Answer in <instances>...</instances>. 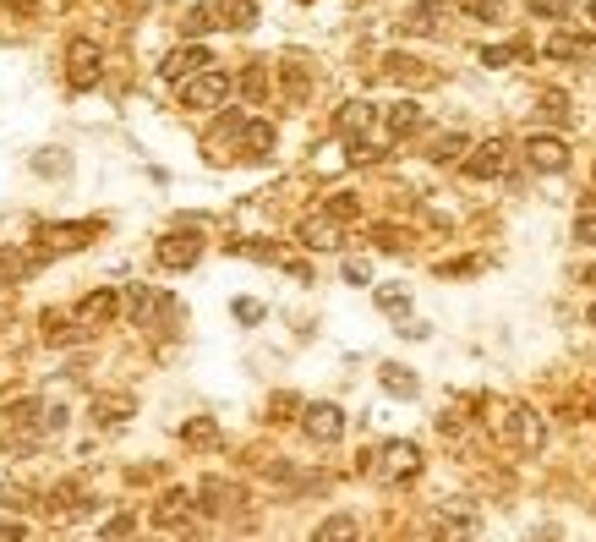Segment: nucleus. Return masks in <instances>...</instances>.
I'll use <instances>...</instances> for the list:
<instances>
[{
	"mask_svg": "<svg viewBox=\"0 0 596 542\" xmlns=\"http://www.w3.org/2000/svg\"><path fill=\"white\" fill-rule=\"evenodd\" d=\"M44 340H50V345H77V340H88V329H83V324H66V318H50V313H44Z\"/></svg>",
	"mask_w": 596,
	"mask_h": 542,
	"instance_id": "aec40b11",
	"label": "nucleus"
},
{
	"mask_svg": "<svg viewBox=\"0 0 596 542\" xmlns=\"http://www.w3.org/2000/svg\"><path fill=\"white\" fill-rule=\"evenodd\" d=\"M591 324H596V307H591Z\"/></svg>",
	"mask_w": 596,
	"mask_h": 542,
	"instance_id": "09e8293b",
	"label": "nucleus"
},
{
	"mask_svg": "<svg viewBox=\"0 0 596 542\" xmlns=\"http://www.w3.org/2000/svg\"><path fill=\"white\" fill-rule=\"evenodd\" d=\"M99 72H104L99 44H93V39H72V44H66V83H72V88H93V83H99Z\"/></svg>",
	"mask_w": 596,
	"mask_h": 542,
	"instance_id": "39448f33",
	"label": "nucleus"
},
{
	"mask_svg": "<svg viewBox=\"0 0 596 542\" xmlns=\"http://www.w3.org/2000/svg\"><path fill=\"white\" fill-rule=\"evenodd\" d=\"M93 417H99L104 428H121V422L132 417V400H126V395H99V400H93Z\"/></svg>",
	"mask_w": 596,
	"mask_h": 542,
	"instance_id": "a211bd4d",
	"label": "nucleus"
},
{
	"mask_svg": "<svg viewBox=\"0 0 596 542\" xmlns=\"http://www.w3.org/2000/svg\"><path fill=\"white\" fill-rule=\"evenodd\" d=\"M542 110H547V121H569V99L558 94V88H547V94H542Z\"/></svg>",
	"mask_w": 596,
	"mask_h": 542,
	"instance_id": "72a5a7b5",
	"label": "nucleus"
},
{
	"mask_svg": "<svg viewBox=\"0 0 596 542\" xmlns=\"http://www.w3.org/2000/svg\"><path fill=\"white\" fill-rule=\"evenodd\" d=\"M225 94H230V77L214 72V66L181 83V105L186 110H214V105H225Z\"/></svg>",
	"mask_w": 596,
	"mask_h": 542,
	"instance_id": "7ed1b4c3",
	"label": "nucleus"
},
{
	"mask_svg": "<svg viewBox=\"0 0 596 542\" xmlns=\"http://www.w3.org/2000/svg\"><path fill=\"white\" fill-rule=\"evenodd\" d=\"M504 159H509L504 137H487V143H476L471 154H465V176H471V181H493V176H504Z\"/></svg>",
	"mask_w": 596,
	"mask_h": 542,
	"instance_id": "6e6552de",
	"label": "nucleus"
},
{
	"mask_svg": "<svg viewBox=\"0 0 596 542\" xmlns=\"http://www.w3.org/2000/svg\"><path fill=\"white\" fill-rule=\"evenodd\" d=\"M547 55H553V61H591L596 39L591 33H553V39H547Z\"/></svg>",
	"mask_w": 596,
	"mask_h": 542,
	"instance_id": "2eb2a0df",
	"label": "nucleus"
},
{
	"mask_svg": "<svg viewBox=\"0 0 596 542\" xmlns=\"http://www.w3.org/2000/svg\"><path fill=\"white\" fill-rule=\"evenodd\" d=\"M591 22H596V0H591Z\"/></svg>",
	"mask_w": 596,
	"mask_h": 542,
	"instance_id": "de8ad7c7",
	"label": "nucleus"
},
{
	"mask_svg": "<svg viewBox=\"0 0 596 542\" xmlns=\"http://www.w3.org/2000/svg\"><path fill=\"white\" fill-rule=\"evenodd\" d=\"M586 285H596V269H586Z\"/></svg>",
	"mask_w": 596,
	"mask_h": 542,
	"instance_id": "49530a36",
	"label": "nucleus"
},
{
	"mask_svg": "<svg viewBox=\"0 0 596 542\" xmlns=\"http://www.w3.org/2000/svg\"><path fill=\"white\" fill-rule=\"evenodd\" d=\"M525 159H531V170H542V176H558V170H569V143L564 137H547V132H531L525 137Z\"/></svg>",
	"mask_w": 596,
	"mask_h": 542,
	"instance_id": "423d86ee",
	"label": "nucleus"
},
{
	"mask_svg": "<svg viewBox=\"0 0 596 542\" xmlns=\"http://www.w3.org/2000/svg\"><path fill=\"white\" fill-rule=\"evenodd\" d=\"M197 499H203L197 504L203 515H236L241 510V488L236 482H219V477H208L203 488H197Z\"/></svg>",
	"mask_w": 596,
	"mask_h": 542,
	"instance_id": "f8f14e48",
	"label": "nucleus"
},
{
	"mask_svg": "<svg viewBox=\"0 0 596 542\" xmlns=\"http://www.w3.org/2000/svg\"><path fill=\"white\" fill-rule=\"evenodd\" d=\"M383 72L405 77V83H432V72H422V61H411V55H389V61H383Z\"/></svg>",
	"mask_w": 596,
	"mask_h": 542,
	"instance_id": "5701e85b",
	"label": "nucleus"
},
{
	"mask_svg": "<svg viewBox=\"0 0 596 542\" xmlns=\"http://www.w3.org/2000/svg\"><path fill=\"white\" fill-rule=\"evenodd\" d=\"M427 154L438 159V165H443V159H460V154H465V137H460V132H443V137H432Z\"/></svg>",
	"mask_w": 596,
	"mask_h": 542,
	"instance_id": "c85d7f7f",
	"label": "nucleus"
},
{
	"mask_svg": "<svg viewBox=\"0 0 596 542\" xmlns=\"http://www.w3.org/2000/svg\"><path fill=\"white\" fill-rule=\"evenodd\" d=\"M50 504H55V515H66V521H72V515L83 510V488H77V482H61V488L50 493Z\"/></svg>",
	"mask_w": 596,
	"mask_h": 542,
	"instance_id": "a878e982",
	"label": "nucleus"
},
{
	"mask_svg": "<svg viewBox=\"0 0 596 542\" xmlns=\"http://www.w3.org/2000/svg\"><path fill=\"white\" fill-rule=\"evenodd\" d=\"M214 17H219V11H214V6H197V11H186L181 33H186V39H203V33H208V28H219V22H214Z\"/></svg>",
	"mask_w": 596,
	"mask_h": 542,
	"instance_id": "cd10ccee",
	"label": "nucleus"
},
{
	"mask_svg": "<svg viewBox=\"0 0 596 542\" xmlns=\"http://www.w3.org/2000/svg\"><path fill=\"white\" fill-rule=\"evenodd\" d=\"M33 274V258H22L17 247H0V285L6 280H28Z\"/></svg>",
	"mask_w": 596,
	"mask_h": 542,
	"instance_id": "4be33fe9",
	"label": "nucleus"
},
{
	"mask_svg": "<svg viewBox=\"0 0 596 542\" xmlns=\"http://www.w3.org/2000/svg\"><path fill=\"white\" fill-rule=\"evenodd\" d=\"M318 537H356V521H350V515H334V521L318 526Z\"/></svg>",
	"mask_w": 596,
	"mask_h": 542,
	"instance_id": "f704fd0d",
	"label": "nucleus"
},
{
	"mask_svg": "<svg viewBox=\"0 0 596 542\" xmlns=\"http://www.w3.org/2000/svg\"><path fill=\"white\" fill-rule=\"evenodd\" d=\"M438 11H443L438 0H427V6H416L411 17L400 22V28H405V33H432V28H438Z\"/></svg>",
	"mask_w": 596,
	"mask_h": 542,
	"instance_id": "bb28decb",
	"label": "nucleus"
},
{
	"mask_svg": "<svg viewBox=\"0 0 596 542\" xmlns=\"http://www.w3.org/2000/svg\"><path fill=\"white\" fill-rule=\"evenodd\" d=\"M383 389H389V395H400V400H416V389H422V384H416L411 367L389 362V367H383Z\"/></svg>",
	"mask_w": 596,
	"mask_h": 542,
	"instance_id": "6ab92c4d",
	"label": "nucleus"
},
{
	"mask_svg": "<svg viewBox=\"0 0 596 542\" xmlns=\"http://www.w3.org/2000/svg\"><path fill=\"white\" fill-rule=\"evenodd\" d=\"M6 6H17V11H33V6H39V0H6Z\"/></svg>",
	"mask_w": 596,
	"mask_h": 542,
	"instance_id": "a18cd8bd",
	"label": "nucleus"
},
{
	"mask_svg": "<svg viewBox=\"0 0 596 542\" xmlns=\"http://www.w3.org/2000/svg\"><path fill=\"white\" fill-rule=\"evenodd\" d=\"M268 411H274V422H285V411H296V395H274V406H268Z\"/></svg>",
	"mask_w": 596,
	"mask_h": 542,
	"instance_id": "37998d69",
	"label": "nucleus"
},
{
	"mask_svg": "<svg viewBox=\"0 0 596 542\" xmlns=\"http://www.w3.org/2000/svg\"><path fill=\"white\" fill-rule=\"evenodd\" d=\"M268 148H274V126L247 115V121H241V154H247V159H268Z\"/></svg>",
	"mask_w": 596,
	"mask_h": 542,
	"instance_id": "dca6fc26",
	"label": "nucleus"
},
{
	"mask_svg": "<svg viewBox=\"0 0 596 542\" xmlns=\"http://www.w3.org/2000/svg\"><path fill=\"white\" fill-rule=\"evenodd\" d=\"M372 236H378V247H383V252H400V247H405V236H400L394 225H378Z\"/></svg>",
	"mask_w": 596,
	"mask_h": 542,
	"instance_id": "e433bc0d",
	"label": "nucleus"
},
{
	"mask_svg": "<svg viewBox=\"0 0 596 542\" xmlns=\"http://www.w3.org/2000/svg\"><path fill=\"white\" fill-rule=\"evenodd\" d=\"M126 313H132L137 324H143V318L154 313V291H148V285H132V291H126Z\"/></svg>",
	"mask_w": 596,
	"mask_h": 542,
	"instance_id": "7c9ffc66",
	"label": "nucleus"
},
{
	"mask_svg": "<svg viewBox=\"0 0 596 542\" xmlns=\"http://www.w3.org/2000/svg\"><path fill=\"white\" fill-rule=\"evenodd\" d=\"M575 241H586V247H596V214H580V219H575Z\"/></svg>",
	"mask_w": 596,
	"mask_h": 542,
	"instance_id": "4c0bfd02",
	"label": "nucleus"
},
{
	"mask_svg": "<svg viewBox=\"0 0 596 542\" xmlns=\"http://www.w3.org/2000/svg\"><path fill=\"white\" fill-rule=\"evenodd\" d=\"M372 471H378L383 482H411L416 471H422V449H416L411 438H394V444L378 449V466Z\"/></svg>",
	"mask_w": 596,
	"mask_h": 542,
	"instance_id": "f257e3e1",
	"label": "nucleus"
},
{
	"mask_svg": "<svg viewBox=\"0 0 596 542\" xmlns=\"http://www.w3.org/2000/svg\"><path fill=\"white\" fill-rule=\"evenodd\" d=\"M340 225H345V219H334L329 209H323V214H312V219H301V230H296V236H301V247H307V252H334V247H340Z\"/></svg>",
	"mask_w": 596,
	"mask_h": 542,
	"instance_id": "1a4fd4ad",
	"label": "nucleus"
},
{
	"mask_svg": "<svg viewBox=\"0 0 596 542\" xmlns=\"http://www.w3.org/2000/svg\"><path fill=\"white\" fill-rule=\"evenodd\" d=\"M197 258H203V230L197 225H181V230L159 236V263H165V269H192Z\"/></svg>",
	"mask_w": 596,
	"mask_h": 542,
	"instance_id": "f03ea898",
	"label": "nucleus"
},
{
	"mask_svg": "<svg viewBox=\"0 0 596 542\" xmlns=\"http://www.w3.org/2000/svg\"><path fill=\"white\" fill-rule=\"evenodd\" d=\"M181 438H186L192 449H208V444H219V422H214V417H192V422L181 428Z\"/></svg>",
	"mask_w": 596,
	"mask_h": 542,
	"instance_id": "412c9836",
	"label": "nucleus"
},
{
	"mask_svg": "<svg viewBox=\"0 0 596 542\" xmlns=\"http://www.w3.org/2000/svg\"><path fill=\"white\" fill-rule=\"evenodd\" d=\"M241 94H247L252 105L268 94V66H263V61H257V66H247V77H241Z\"/></svg>",
	"mask_w": 596,
	"mask_h": 542,
	"instance_id": "c756f323",
	"label": "nucleus"
},
{
	"mask_svg": "<svg viewBox=\"0 0 596 542\" xmlns=\"http://www.w3.org/2000/svg\"><path fill=\"white\" fill-rule=\"evenodd\" d=\"M236 318L241 324H257V318H263V302H236Z\"/></svg>",
	"mask_w": 596,
	"mask_h": 542,
	"instance_id": "79ce46f5",
	"label": "nucleus"
},
{
	"mask_svg": "<svg viewBox=\"0 0 596 542\" xmlns=\"http://www.w3.org/2000/svg\"><path fill=\"white\" fill-rule=\"evenodd\" d=\"M208 66H214V50H208V44H181V50L165 55V77H170V83H186V77L208 72Z\"/></svg>",
	"mask_w": 596,
	"mask_h": 542,
	"instance_id": "9b49d317",
	"label": "nucleus"
},
{
	"mask_svg": "<svg viewBox=\"0 0 596 542\" xmlns=\"http://www.w3.org/2000/svg\"><path fill=\"white\" fill-rule=\"evenodd\" d=\"M66 428V406H44V433H61Z\"/></svg>",
	"mask_w": 596,
	"mask_h": 542,
	"instance_id": "a19ab883",
	"label": "nucleus"
},
{
	"mask_svg": "<svg viewBox=\"0 0 596 542\" xmlns=\"http://www.w3.org/2000/svg\"><path fill=\"white\" fill-rule=\"evenodd\" d=\"M115 291H93V296H83V302H77V318H83V324H110L115 318Z\"/></svg>",
	"mask_w": 596,
	"mask_h": 542,
	"instance_id": "f3484780",
	"label": "nucleus"
},
{
	"mask_svg": "<svg viewBox=\"0 0 596 542\" xmlns=\"http://www.w3.org/2000/svg\"><path fill=\"white\" fill-rule=\"evenodd\" d=\"M186 521H192V493L170 488L165 499L154 504V526H159V532H175V526H186Z\"/></svg>",
	"mask_w": 596,
	"mask_h": 542,
	"instance_id": "4468645a",
	"label": "nucleus"
},
{
	"mask_svg": "<svg viewBox=\"0 0 596 542\" xmlns=\"http://www.w3.org/2000/svg\"><path fill=\"white\" fill-rule=\"evenodd\" d=\"M126 532H137V515H115V521L104 526V537H126Z\"/></svg>",
	"mask_w": 596,
	"mask_h": 542,
	"instance_id": "ea45409f",
	"label": "nucleus"
},
{
	"mask_svg": "<svg viewBox=\"0 0 596 542\" xmlns=\"http://www.w3.org/2000/svg\"><path fill=\"white\" fill-rule=\"evenodd\" d=\"M93 230L99 225H44L39 230V252H72V247H83V241H93Z\"/></svg>",
	"mask_w": 596,
	"mask_h": 542,
	"instance_id": "ddd939ff",
	"label": "nucleus"
},
{
	"mask_svg": "<svg viewBox=\"0 0 596 542\" xmlns=\"http://www.w3.org/2000/svg\"><path fill=\"white\" fill-rule=\"evenodd\" d=\"M301 428H307L312 444H340L345 438V411L329 406V400H312V406H301Z\"/></svg>",
	"mask_w": 596,
	"mask_h": 542,
	"instance_id": "20e7f679",
	"label": "nucleus"
},
{
	"mask_svg": "<svg viewBox=\"0 0 596 542\" xmlns=\"http://www.w3.org/2000/svg\"><path fill=\"white\" fill-rule=\"evenodd\" d=\"M378 307L389 318H405L411 313V291H405V285H378Z\"/></svg>",
	"mask_w": 596,
	"mask_h": 542,
	"instance_id": "b1692460",
	"label": "nucleus"
},
{
	"mask_svg": "<svg viewBox=\"0 0 596 542\" xmlns=\"http://www.w3.org/2000/svg\"><path fill=\"white\" fill-rule=\"evenodd\" d=\"M323 209H329L334 219H356V214H361V203H356V192H334V198L323 203Z\"/></svg>",
	"mask_w": 596,
	"mask_h": 542,
	"instance_id": "473e14b6",
	"label": "nucleus"
},
{
	"mask_svg": "<svg viewBox=\"0 0 596 542\" xmlns=\"http://www.w3.org/2000/svg\"><path fill=\"white\" fill-rule=\"evenodd\" d=\"M416 126H422V105H416V99H400V105H389L383 110V132L372 137V143H400V137H411Z\"/></svg>",
	"mask_w": 596,
	"mask_h": 542,
	"instance_id": "9d476101",
	"label": "nucleus"
},
{
	"mask_svg": "<svg viewBox=\"0 0 596 542\" xmlns=\"http://www.w3.org/2000/svg\"><path fill=\"white\" fill-rule=\"evenodd\" d=\"M345 280H350V285H367V280H372V269H367L361 258H345Z\"/></svg>",
	"mask_w": 596,
	"mask_h": 542,
	"instance_id": "58836bf2",
	"label": "nucleus"
},
{
	"mask_svg": "<svg viewBox=\"0 0 596 542\" xmlns=\"http://www.w3.org/2000/svg\"><path fill=\"white\" fill-rule=\"evenodd\" d=\"M525 6H531L536 17H564V11L575 6V0H525Z\"/></svg>",
	"mask_w": 596,
	"mask_h": 542,
	"instance_id": "c9c22d12",
	"label": "nucleus"
},
{
	"mask_svg": "<svg viewBox=\"0 0 596 542\" xmlns=\"http://www.w3.org/2000/svg\"><path fill=\"white\" fill-rule=\"evenodd\" d=\"M460 11H465V17H476V22H498V17H504V0H460Z\"/></svg>",
	"mask_w": 596,
	"mask_h": 542,
	"instance_id": "2f4dec72",
	"label": "nucleus"
},
{
	"mask_svg": "<svg viewBox=\"0 0 596 542\" xmlns=\"http://www.w3.org/2000/svg\"><path fill=\"white\" fill-rule=\"evenodd\" d=\"M504 433H509V444H514V449H525V455H536V449H542V438H547L542 417H536L531 406H514L509 417H504Z\"/></svg>",
	"mask_w": 596,
	"mask_h": 542,
	"instance_id": "0eeeda50",
	"label": "nucleus"
},
{
	"mask_svg": "<svg viewBox=\"0 0 596 542\" xmlns=\"http://www.w3.org/2000/svg\"><path fill=\"white\" fill-rule=\"evenodd\" d=\"M531 55V44L514 39V44H493V50H482V66H509V61H525Z\"/></svg>",
	"mask_w": 596,
	"mask_h": 542,
	"instance_id": "393cba45",
	"label": "nucleus"
},
{
	"mask_svg": "<svg viewBox=\"0 0 596 542\" xmlns=\"http://www.w3.org/2000/svg\"><path fill=\"white\" fill-rule=\"evenodd\" d=\"M22 537H28V532H22L17 521H0V542H22Z\"/></svg>",
	"mask_w": 596,
	"mask_h": 542,
	"instance_id": "c03bdc74",
	"label": "nucleus"
}]
</instances>
